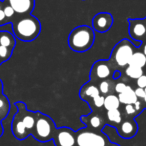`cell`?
Returning a JSON list of instances; mask_svg holds the SVG:
<instances>
[{"label": "cell", "instance_id": "277c9868", "mask_svg": "<svg viewBox=\"0 0 146 146\" xmlns=\"http://www.w3.org/2000/svg\"><path fill=\"white\" fill-rule=\"evenodd\" d=\"M35 116H36V122H35L34 129L32 131L35 139L41 142H46L48 140L53 139L55 131H56L53 120L49 116L40 113V112H36Z\"/></svg>", "mask_w": 146, "mask_h": 146}, {"label": "cell", "instance_id": "836d02e7", "mask_svg": "<svg viewBox=\"0 0 146 146\" xmlns=\"http://www.w3.org/2000/svg\"><path fill=\"white\" fill-rule=\"evenodd\" d=\"M2 134H3V126L1 124V122H0V137L2 136Z\"/></svg>", "mask_w": 146, "mask_h": 146}, {"label": "cell", "instance_id": "30bf717a", "mask_svg": "<svg viewBox=\"0 0 146 146\" xmlns=\"http://www.w3.org/2000/svg\"><path fill=\"white\" fill-rule=\"evenodd\" d=\"M137 131V123L133 119L121 121V123L118 126V134L120 135V137L124 138V139H130V138L134 137Z\"/></svg>", "mask_w": 146, "mask_h": 146}, {"label": "cell", "instance_id": "ffe728a7", "mask_svg": "<svg viewBox=\"0 0 146 146\" xmlns=\"http://www.w3.org/2000/svg\"><path fill=\"white\" fill-rule=\"evenodd\" d=\"M98 89H99L100 94L103 96L111 94V91L114 89L113 80H110V79L101 80L99 82V84H98Z\"/></svg>", "mask_w": 146, "mask_h": 146}, {"label": "cell", "instance_id": "603a6c76", "mask_svg": "<svg viewBox=\"0 0 146 146\" xmlns=\"http://www.w3.org/2000/svg\"><path fill=\"white\" fill-rule=\"evenodd\" d=\"M12 49H9L7 47L0 45V59H1V61L4 62V61L8 60L12 55Z\"/></svg>", "mask_w": 146, "mask_h": 146}, {"label": "cell", "instance_id": "ba28073f", "mask_svg": "<svg viewBox=\"0 0 146 146\" xmlns=\"http://www.w3.org/2000/svg\"><path fill=\"white\" fill-rule=\"evenodd\" d=\"M113 17L108 12H100L93 17L92 27L94 31L99 33L107 32L113 25Z\"/></svg>", "mask_w": 146, "mask_h": 146}, {"label": "cell", "instance_id": "1f68e13d", "mask_svg": "<svg viewBox=\"0 0 146 146\" xmlns=\"http://www.w3.org/2000/svg\"><path fill=\"white\" fill-rule=\"evenodd\" d=\"M5 18H6V17H5L4 11H3V9L1 8V9H0V22H2Z\"/></svg>", "mask_w": 146, "mask_h": 146}, {"label": "cell", "instance_id": "44dd1931", "mask_svg": "<svg viewBox=\"0 0 146 146\" xmlns=\"http://www.w3.org/2000/svg\"><path fill=\"white\" fill-rule=\"evenodd\" d=\"M106 117H107L108 121L114 125H119L122 121V115L119 109L108 110L106 113Z\"/></svg>", "mask_w": 146, "mask_h": 146}, {"label": "cell", "instance_id": "e0dca14e", "mask_svg": "<svg viewBox=\"0 0 146 146\" xmlns=\"http://www.w3.org/2000/svg\"><path fill=\"white\" fill-rule=\"evenodd\" d=\"M128 65H133V66L144 68L146 66V56L142 51H134Z\"/></svg>", "mask_w": 146, "mask_h": 146}, {"label": "cell", "instance_id": "2e32d148", "mask_svg": "<svg viewBox=\"0 0 146 146\" xmlns=\"http://www.w3.org/2000/svg\"><path fill=\"white\" fill-rule=\"evenodd\" d=\"M81 120L83 122H85V123H87L88 126H90V128H92V129H99V128H101L102 124H103V119L99 115H96V114H93V115L90 116H82Z\"/></svg>", "mask_w": 146, "mask_h": 146}, {"label": "cell", "instance_id": "9c48e42d", "mask_svg": "<svg viewBox=\"0 0 146 146\" xmlns=\"http://www.w3.org/2000/svg\"><path fill=\"white\" fill-rule=\"evenodd\" d=\"M129 23V35L132 40L141 42L146 36V26L144 23V19L139 18H130L128 19Z\"/></svg>", "mask_w": 146, "mask_h": 146}, {"label": "cell", "instance_id": "8992f818", "mask_svg": "<svg viewBox=\"0 0 146 146\" xmlns=\"http://www.w3.org/2000/svg\"><path fill=\"white\" fill-rule=\"evenodd\" d=\"M114 72V68L109 60H98L93 64L90 72L91 82H96V80L101 81L108 79Z\"/></svg>", "mask_w": 146, "mask_h": 146}, {"label": "cell", "instance_id": "4316f807", "mask_svg": "<svg viewBox=\"0 0 146 146\" xmlns=\"http://www.w3.org/2000/svg\"><path fill=\"white\" fill-rule=\"evenodd\" d=\"M136 85H137V87L140 88L146 87V74H143L138 79H136Z\"/></svg>", "mask_w": 146, "mask_h": 146}, {"label": "cell", "instance_id": "f1b7e54d", "mask_svg": "<svg viewBox=\"0 0 146 146\" xmlns=\"http://www.w3.org/2000/svg\"><path fill=\"white\" fill-rule=\"evenodd\" d=\"M134 92H135L136 96H137L138 99H143L144 97V94H145V91H144V88H140L137 87L136 89H134Z\"/></svg>", "mask_w": 146, "mask_h": 146}, {"label": "cell", "instance_id": "4dcf8cb0", "mask_svg": "<svg viewBox=\"0 0 146 146\" xmlns=\"http://www.w3.org/2000/svg\"><path fill=\"white\" fill-rule=\"evenodd\" d=\"M120 76H121V72H120L119 70H115L113 72V76H112V77H113V80H117Z\"/></svg>", "mask_w": 146, "mask_h": 146}, {"label": "cell", "instance_id": "8d00e7d4", "mask_svg": "<svg viewBox=\"0 0 146 146\" xmlns=\"http://www.w3.org/2000/svg\"><path fill=\"white\" fill-rule=\"evenodd\" d=\"M144 23H145V26H146V18H144Z\"/></svg>", "mask_w": 146, "mask_h": 146}, {"label": "cell", "instance_id": "7402d4cb", "mask_svg": "<svg viewBox=\"0 0 146 146\" xmlns=\"http://www.w3.org/2000/svg\"><path fill=\"white\" fill-rule=\"evenodd\" d=\"M10 109L9 101L3 94H0V120L4 119Z\"/></svg>", "mask_w": 146, "mask_h": 146}, {"label": "cell", "instance_id": "f35d334b", "mask_svg": "<svg viewBox=\"0 0 146 146\" xmlns=\"http://www.w3.org/2000/svg\"><path fill=\"white\" fill-rule=\"evenodd\" d=\"M1 63H2V61H1V59H0V64H1Z\"/></svg>", "mask_w": 146, "mask_h": 146}, {"label": "cell", "instance_id": "5bb4252c", "mask_svg": "<svg viewBox=\"0 0 146 146\" xmlns=\"http://www.w3.org/2000/svg\"><path fill=\"white\" fill-rule=\"evenodd\" d=\"M118 98H119V101L121 104H134L135 101H137V96H136L134 89L130 85H127V88L124 90L123 92L117 94Z\"/></svg>", "mask_w": 146, "mask_h": 146}, {"label": "cell", "instance_id": "8fae6325", "mask_svg": "<svg viewBox=\"0 0 146 146\" xmlns=\"http://www.w3.org/2000/svg\"><path fill=\"white\" fill-rule=\"evenodd\" d=\"M8 2L18 14H29L35 5L34 0H8Z\"/></svg>", "mask_w": 146, "mask_h": 146}, {"label": "cell", "instance_id": "3957f363", "mask_svg": "<svg viewBox=\"0 0 146 146\" xmlns=\"http://www.w3.org/2000/svg\"><path fill=\"white\" fill-rule=\"evenodd\" d=\"M135 51V46L128 39H122L115 45L110 55V63L113 68H125Z\"/></svg>", "mask_w": 146, "mask_h": 146}, {"label": "cell", "instance_id": "ab89813d", "mask_svg": "<svg viewBox=\"0 0 146 146\" xmlns=\"http://www.w3.org/2000/svg\"><path fill=\"white\" fill-rule=\"evenodd\" d=\"M115 146H116V145H115Z\"/></svg>", "mask_w": 146, "mask_h": 146}, {"label": "cell", "instance_id": "83f0119b", "mask_svg": "<svg viewBox=\"0 0 146 146\" xmlns=\"http://www.w3.org/2000/svg\"><path fill=\"white\" fill-rule=\"evenodd\" d=\"M3 11H4L5 17H7V18H10V17H12L13 15L15 14L14 9H13L10 5H7V6H5L4 8H3Z\"/></svg>", "mask_w": 146, "mask_h": 146}, {"label": "cell", "instance_id": "d590c367", "mask_svg": "<svg viewBox=\"0 0 146 146\" xmlns=\"http://www.w3.org/2000/svg\"><path fill=\"white\" fill-rule=\"evenodd\" d=\"M2 81L0 80V94H2Z\"/></svg>", "mask_w": 146, "mask_h": 146}, {"label": "cell", "instance_id": "9a60e30c", "mask_svg": "<svg viewBox=\"0 0 146 146\" xmlns=\"http://www.w3.org/2000/svg\"><path fill=\"white\" fill-rule=\"evenodd\" d=\"M120 103L119 98H118V95H115V94L111 93L108 94L104 97V104L103 107L105 108L106 110H113V109H119Z\"/></svg>", "mask_w": 146, "mask_h": 146}, {"label": "cell", "instance_id": "4fadbf2b", "mask_svg": "<svg viewBox=\"0 0 146 146\" xmlns=\"http://www.w3.org/2000/svg\"><path fill=\"white\" fill-rule=\"evenodd\" d=\"M99 94H100V92H99L98 87L91 81L84 84L79 92L80 98H82V99H87V98H89V97L93 98V97H95V96L99 95Z\"/></svg>", "mask_w": 146, "mask_h": 146}, {"label": "cell", "instance_id": "d4e9b609", "mask_svg": "<svg viewBox=\"0 0 146 146\" xmlns=\"http://www.w3.org/2000/svg\"><path fill=\"white\" fill-rule=\"evenodd\" d=\"M124 112L127 116H135L138 115L137 111H136L135 107H134L133 104H126L124 106Z\"/></svg>", "mask_w": 146, "mask_h": 146}, {"label": "cell", "instance_id": "f546056e", "mask_svg": "<svg viewBox=\"0 0 146 146\" xmlns=\"http://www.w3.org/2000/svg\"><path fill=\"white\" fill-rule=\"evenodd\" d=\"M133 105H134V107H135V109H136V111H137L138 114L141 112V110L143 109V107H144L143 103H142L140 99H137V101H135V103H134Z\"/></svg>", "mask_w": 146, "mask_h": 146}, {"label": "cell", "instance_id": "5b68a950", "mask_svg": "<svg viewBox=\"0 0 146 146\" xmlns=\"http://www.w3.org/2000/svg\"><path fill=\"white\" fill-rule=\"evenodd\" d=\"M76 143L77 146H107L108 140L98 132L83 129L76 133Z\"/></svg>", "mask_w": 146, "mask_h": 146}, {"label": "cell", "instance_id": "7a4b0ae2", "mask_svg": "<svg viewBox=\"0 0 146 146\" xmlns=\"http://www.w3.org/2000/svg\"><path fill=\"white\" fill-rule=\"evenodd\" d=\"M95 39L94 30L87 25L74 28L68 37L69 48L75 52H85L92 47Z\"/></svg>", "mask_w": 146, "mask_h": 146}, {"label": "cell", "instance_id": "cb8c5ba5", "mask_svg": "<svg viewBox=\"0 0 146 146\" xmlns=\"http://www.w3.org/2000/svg\"><path fill=\"white\" fill-rule=\"evenodd\" d=\"M104 97H105V96L101 95V94H99V95H97V96H95V97H93V98H92V102H93V105L95 106L96 108H101V107H103Z\"/></svg>", "mask_w": 146, "mask_h": 146}, {"label": "cell", "instance_id": "ac0fdd59", "mask_svg": "<svg viewBox=\"0 0 146 146\" xmlns=\"http://www.w3.org/2000/svg\"><path fill=\"white\" fill-rule=\"evenodd\" d=\"M0 33H1L0 34V45L13 50L15 46V38L12 33H10L9 31H3Z\"/></svg>", "mask_w": 146, "mask_h": 146}, {"label": "cell", "instance_id": "e575fe53", "mask_svg": "<svg viewBox=\"0 0 146 146\" xmlns=\"http://www.w3.org/2000/svg\"><path fill=\"white\" fill-rule=\"evenodd\" d=\"M142 52L144 53V55L146 56V43L143 45V47H142Z\"/></svg>", "mask_w": 146, "mask_h": 146}, {"label": "cell", "instance_id": "484cf974", "mask_svg": "<svg viewBox=\"0 0 146 146\" xmlns=\"http://www.w3.org/2000/svg\"><path fill=\"white\" fill-rule=\"evenodd\" d=\"M126 88H127V84H126L125 82H123V81H120V82H117V83L114 85V89L113 90L117 94H119V93H121V92H123Z\"/></svg>", "mask_w": 146, "mask_h": 146}, {"label": "cell", "instance_id": "6da1fadb", "mask_svg": "<svg viewBox=\"0 0 146 146\" xmlns=\"http://www.w3.org/2000/svg\"><path fill=\"white\" fill-rule=\"evenodd\" d=\"M12 30L17 39L30 42L38 37L41 31V24L35 16L26 14L13 23Z\"/></svg>", "mask_w": 146, "mask_h": 146}, {"label": "cell", "instance_id": "d6986e66", "mask_svg": "<svg viewBox=\"0 0 146 146\" xmlns=\"http://www.w3.org/2000/svg\"><path fill=\"white\" fill-rule=\"evenodd\" d=\"M144 74V70L141 67L133 66V65H127L125 67V75L131 79H138L141 75Z\"/></svg>", "mask_w": 146, "mask_h": 146}, {"label": "cell", "instance_id": "d6a6232c", "mask_svg": "<svg viewBox=\"0 0 146 146\" xmlns=\"http://www.w3.org/2000/svg\"><path fill=\"white\" fill-rule=\"evenodd\" d=\"M144 91H145V94H144V97L142 99V103H143V106L146 108V87L144 88Z\"/></svg>", "mask_w": 146, "mask_h": 146}, {"label": "cell", "instance_id": "7c38bea8", "mask_svg": "<svg viewBox=\"0 0 146 146\" xmlns=\"http://www.w3.org/2000/svg\"><path fill=\"white\" fill-rule=\"evenodd\" d=\"M12 132H13V135L15 136V138H17V139H19V140L25 139V138H27L31 134L24 126V124H23L18 112L15 114L14 118H13Z\"/></svg>", "mask_w": 146, "mask_h": 146}, {"label": "cell", "instance_id": "74e56055", "mask_svg": "<svg viewBox=\"0 0 146 146\" xmlns=\"http://www.w3.org/2000/svg\"><path fill=\"white\" fill-rule=\"evenodd\" d=\"M1 3L2 2H1V0H0V9H1Z\"/></svg>", "mask_w": 146, "mask_h": 146}, {"label": "cell", "instance_id": "52a82bcc", "mask_svg": "<svg viewBox=\"0 0 146 146\" xmlns=\"http://www.w3.org/2000/svg\"><path fill=\"white\" fill-rule=\"evenodd\" d=\"M53 140L55 146H76V133L68 127L56 129Z\"/></svg>", "mask_w": 146, "mask_h": 146}]
</instances>
